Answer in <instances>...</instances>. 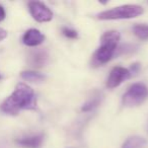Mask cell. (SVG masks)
Masks as SVG:
<instances>
[{
    "mask_svg": "<svg viewBox=\"0 0 148 148\" xmlns=\"http://www.w3.org/2000/svg\"><path fill=\"white\" fill-rule=\"evenodd\" d=\"M37 97L35 91L25 83H18L13 92L1 103L0 110L4 114L17 115L23 110H35Z\"/></svg>",
    "mask_w": 148,
    "mask_h": 148,
    "instance_id": "6da1fadb",
    "label": "cell"
},
{
    "mask_svg": "<svg viewBox=\"0 0 148 148\" xmlns=\"http://www.w3.org/2000/svg\"><path fill=\"white\" fill-rule=\"evenodd\" d=\"M120 41V33L117 31L106 32L101 38V46L92 56L93 66H101L112 59Z\"/></svg>",
    "mask_w": 148,
    "mask_h": 148,
    "instance_id": "7a4b0ae2",
    "label": "cell"
},
{
    "mask_svg": "<svg viewBox=\"0 0 148 148\" xmlns=\"http://www.w3.org/2000/svg\"><path fill=\"white\" fill-rule=\"evenodd\" d=\"M143 13V8L140 5L126 4L114 7L109 10L103 11L97 14V18L101 21H115V19L134 18Z\"/></svg>",
    "mask_w": 148,
    "mask_h": 148,
    "instance_id": "3957f363",
    "label": "cell"
},
{
    "mask_svg": "<svg viewBox=\"0 0 148 148\" xmlns=\"http://www.w3.org/2000/svg\"><path fill=\"white\" fill-rule=\"evenodd\" d=\"M148 97V88L143 83H134L123 95V105L125 107H136L143 103Z\"/></svg>",
    "mask_w": 148,
    "mask_h": 148,
    "instance_id": "277c9868",
    "label": "cell"
},
{
    "mask_svg": "<svg viewBox=\"0 0 148 148\" xmlns=\"http://www.w3.org/2000/svg\"><path fill=\"white\" fill-rule=\"evenodd\" d=\"M29 9L32 16L38 23H48L53 18V12L44 3L39 1H32L29 3Z\"/></svg>",
    "mask_w": 148,
    "mask_h": 148,
    "instance_id": "5b68a950",
    "label": "cell"
},
{
    "mask_svg": "<svg viewBox=\"0 0 148 148\" xmlns=\"http://www.w3.org/2000/svg\"><path fill=\"white\" fill-rule=\"evenodd\" d=\"M131 75L130 70L124 67H114L112 69L111 73L109 75V78L107 81V86L109 88H115V87L119 86L125 79H127L128 77Z\"/></svg>",
    "mask_w": 148,
    "mask_h": 148,
    "instance_id": "8992f818",
    "label": "cell"
},
{
    "mask_svg": "<svg viewBox=\"0 0 148 148\" xmlns=\"http://www.w3.org/2000/svg\"><path fill=\"white\" fill-rule=\"evenodd\" d=\"M45 40V36L36 29H31L25 33L23 37V43L29 47H37L41 45Z\"/></svg>",
    "mask_w": 148,
    "mask_h": 148,
    "instance_id": "52a82bcc",
    "label": "cell"
},
{
    "mask_svg": "<svg viewBox=\"0 0 148 148\" xmlns=\"http://www.w3.org/2000/svg\"><path fill=\"white\" fill-rule=\"evenodd\" d=\"M48 59L49 56L48 53L44 50H35V51L31 52L27 58V61L31 66L35 68H41L45 66L48 63Z\"/></svg>",
    "mask_w": 148,
    "mask_h": 148,
    "instance_id": "ba28073f",
    "label": "cell"
},
{
    "mask_svg": "<svg viewBox=\"0 0 148 148\" xmlns=\"http://www.w3.org/2000/svg\"><path fill=\"white\" fill-rule=\"evenodd\" d=\"M43 140L44 136L42 134H38V135L27 136V137L16 139L15 143L25 148H40L43 143Z\"/></svg>",
    "mask_w": 148,
    "mask_h": 148,
    "instance_id": "9c48e42d",
    "label": "cell"
},
{
    "mask_svg": "<svg viewBox=\"0 0 148 148\" xmlns=\"http://www.w3.org/2000/svg\"><path fill=\"white\" fill-rule=\"evenodd\" d=\"M146 140L140 136H132L124 142L122 148H145Z\"/></svg>",
    "mask_w": 148,
    "mask_h": 148,
    "instance_id": "30bf717a",
    "label": "cell"
},
{
    "mask_svg": "<svg viewBox=\"0 0 148 148\" xmlns=\"http://www.w3.org/2000/svg\"><path fill=\"white\" fill-rule=\"evenodd\" d=\"M21 76L23 79H25V80H27V81H29V82L39 83L45 80V76H44L43 74L38 73V72H35V71H23V72H21Z\"/></svg>",
    "mask_w": 148,
    "mask_h": 148,
    "instance_id": "8fae6325",
    "label": "cell"
},
{
    "mask_svg": "<svg viewBox=\"0 0 148 148\" xmlns=\"http://www.w3.org/2000/svg\"><path fill=\"white\" fill-rule=\"evenodd\" d=\"M101 99H103V97H101V93H97V95H95L92 97H90V99H89L88 101H87L86 103L82 106L81 111L82 112H90V111H92V110H95V108L99 107V103H101Z\"/></svg>",
    "mask_w": 148,
    "mask_h": 148,
    "instance_id": "7c38bea8",
    "label": "cell"
},
{
    "mask_svg": "<svg viewBox=\"0 0 148 148\" xmlns=\"http://www.w3.org/2000/svg\"><path fill=\"white\" fill-rule=\"evenodd\" d=\"M134 35L141 40H148V25H136L133 27Z\"/></svg>",
    "mask_w": 148,
    "mask_h": 148,
    "instance_id": "4fadbf2b",
    "label": "cell"
},
{
    "mask_svg": "<svg viewBox=\"0 0 148 148\" xmlns=\"http://www.w3.org/2000/svg\"><path fill=\"white\" fill-rule=\"evenodd\" d=\"M62 34L68 39H77L78 38V34L75 29H72L70 27H63L62 29Z\"/></svg>",
    "mask_w": 148,
    "mask_h": 148,
    "instance_id": "5bb4252c",
    "label": "cell"
},
{
    "mask_svg": "<svg viewBox=\"0 0 148 148\" xmlns=\"http://www.w3.org/2000/svg\"><path fill=\"white\" fill-rule=\"evenodd\" d=\"M5 16H6V12H5V9L2 5H0V21H4Z\"/></svg>",
    "mask_w": 148,
    "mask_h": 148,
    "instance_id": "9a60e30c",
    "label": "cell"
},
{
    "mask_svg": "<svg viewBox=\"0 0 148 148\" xmlns=\"http://www.w3.org/2000/svg\"><path fill=\"white\" fill-rule=\"evenodd\" d=\"M6 37H7V32L4 29H2V27H0V42L3 41Z\"/></svg>",
    "mask_w": 148,
    "mask_h": 148,
    "instance_id": "2e32d148",
    "label": "cell"
},
{
    "mask_svg": "<svg viewBox=\"0 0 148 148\" xmlns=\"http://www.w3.org/2000/svg\"><path fill=\"white\" fill-rule=\"evenodd\" d=\"M0 79H1V75H0Z\"/></svg>",
    "mask_w": 148,
    "mask_h": 148,
    "instance_id": "e0dca14e",
    "label": "cell"
}]
</instances>
